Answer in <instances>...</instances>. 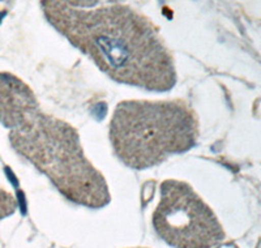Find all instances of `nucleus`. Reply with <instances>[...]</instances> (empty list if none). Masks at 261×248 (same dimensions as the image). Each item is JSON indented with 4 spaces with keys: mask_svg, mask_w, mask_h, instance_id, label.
I'll list each match as a JSON object with an SVG mask.
<instances>
[{
    "mask_svg": "<svg viewBox=\"0 0 261 248\" xmlns=\"http://www.w3.org/2000/svg\"><path fill=\"white\" fill-rule=\"evenodd\" d=\"M151 222L155 233L175 248H213L225 239L212 208L183 180L162 182Z\"/></svg>",
    "mask_w": 261,
    "mask_h": 248,
    "instance_id": "4",
    "label": "nucleus"
},
{
    "mask_svg": "<svg viewBox=\"0 0 261 248\" xmlns=\"http://www.w3.org/2000/svg\"><path fill=\"white\" fill-rule=\"evenodd\" d=\"M59 2L74 8H93L99 3V0H59Z\"/></svg>",
    "mask_w": 261,
    "mask_h": 248,
    "instance_id": "6",
    "label": "nucleus"
},
{
    "mask_svg": "<svg viewBox=\"0 0 261 248\" xmlns=\"http://www.w3.org/2000/svg\"><path fill=\"white\" fill-rule=\"evenodd\" d=\"M41 7L57 32L116 83L158 93L175 86L171 51L157 27L134 8L84 9L59 0H41Z\"/></svg>",
    "mask_w": 261,
    "mask_h": 248,
    "instance_id": "1",
    "label": "nucleus"
},
{
    "mask_svg": "<svg viewBox=\"0 0 261 248\" xmlns=\"http://www.w3.org/2000/svg\"><path fill=\"white\" fill-rule=\"evenodd\" d=\"M199 119L183 100H129L116 105L110 119L111 148L134 170L154 167L187 153L199 140Z\"/></svg>",
    "mask_w": 261,
    "mask_h": 248,
    "instance_id": "3",
    "label": "nucleus"
},
{
    "mask_svg": "<svg viewBox=\"0 0 261 248\" xmlns=\"http://www.w3.org/2000/svg\"><path fill=\"white\" fill-rule=\"evenodd\" d=\"M12 148L74 204L99 209L111 201L102 172L90 162L71 124L46 114L33 100L2 121Z\"/></svg>",
    "mask_w": 261,
    "mask_h": 248,
    "instance_id": "2",
    "label": "nucleus"
},
{
    "mask_svg": "<svg viewBox=\"0 0 261 248\" xmlns=\"http://www.w3.org/2000/svg\"><path fill=\"white\" fill-rule=\"evenodd\" d=\"M17 209V200L11 192L0 187V219L12 216Z\"/></svg>",
    "mask_w": 261,
    "mask_h": 248,
    "instance_id": "5",
    "label": "nucleus"
}]
</instances>
